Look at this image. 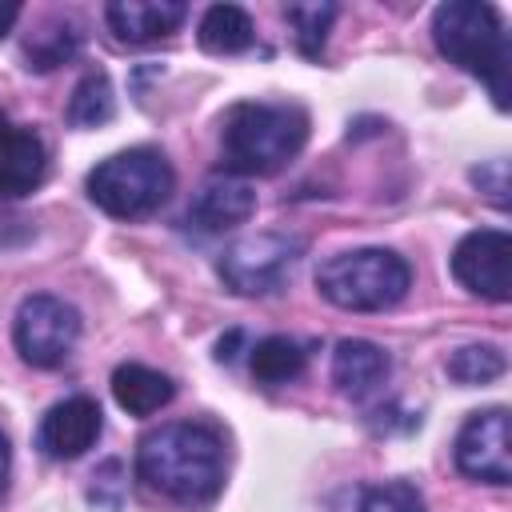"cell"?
I'll return each mask as SVG.
<instances>
[{
    "label": "cell",
    "instance_id": "52a82bcc",
    "mask_svg": "<svg viewBox=\"0 0 512 512\" xmlns=\"http://www.w3.org/2000/svg\"><path fill=\"white\" fill-rule=\"evenodd\" d=\"M80 340V312L60 300V296H48V292H36L28 296L20 308H16V320H12V344L20 352L24 364L32 368H56L68 360V352L76 348Z\"/></svg>",
    "mask_w": 512,
    "mask_h": 512
},
{
    "label": "cell",
    "instance_id": "ba28073f",
    "mask_svg": "<svg viewBox=\"0 0 512 512\" xmlns=\"http://www.w3.org/2000/svg\"><path fill=\"white\" fill-rule=\"evenodd\" d=\"M452 276L472 296L504 304L512 296V236L500 228H476L452 248Z\"/></svg>",
    "mask_w": 512,
    "mask_h": 512
},
{
    "label": "cell",
    "instance_id": "7a4b0ae2",
    "mask_svg": "<svg viewBox=\"0 0 512 512\" xmlns=\"http://www.w3.org/2000/svg\"><path fill=\"white\" fill-rule=\"evenodd\" d=\"M432 40L448 64L484 80L492 104L504 112L512 104V40L504 20L484 0H448L432 12Z\"/></svg>",
    "mask_w": 512,
    "mask_h": 512
},
{
    "label": "cell",
    "instance_id": "d6986e66",
    "mask_svg": "<svg viewBox=\"0 0 512 512\" xmlns=\"http://www.w3.org/2000/svg\"><path fill=\"white\" fill-rule=\"evenodd\" d=\"M116 112V96H112V80L104 72H88L68 100V124L72 128H100L108 124Z\"/></svg>",
    "mask_w": 512,
    "mask_h": 512
},
{
    "label": "cell",
    "instance_id": "2e32d148",
    "mask_svg": "<svg viewBox=\"0 0 512 512\" xmlns=\"http://www.w3.org/2000/svg\"><path fill=\"white\" fill-rule=\"evenodd\" d=\"M196 40H200V48L212 52V56H236V52H248V48H252L256 24H252V16H248L240 4H212V8L200 16Z\"/></svg>",
    "mask_w": 512,
    "mask_h": 512
},
{
    "label": "cell",
    "instance_id": "30bf717a",
    "mask_svg": "<svg viewBox=\"0 0 512 512\" xmlns=\"http://www.w3.org/2000/svg\"><path fill=\"white\" fill-rule=\"evenodd\" d=\"M100 428H104L100 404L92 396H68L44 412L36 428V444L52 460H76L100 440Z\"/></svg>",
    "mask_w": 512,
    "mask_h": 512
},
{
    "label": "cell",
    "instance_id": "d4e9b609",
    "mask_svg": "<svg viewBox=\"0 0 512 512\" xmlns=\"http://www.w3.org/2000/svg\"><path fill=\"white\" fill-rule=\"evenodd\" d=\"M8 468H12V452H8V440H4V432H0V496H4V488H8Z\"/></svg>",
    "mask_w": 512,
    "mask_h": 512
},
{
    "label": "cell",
    "instance_id": "4fadbf2b",
    "mask_svg": "<svg viewBox=\"0 0 512 512\" xmlns=\"http://www.w3.org/2000/svg\"><path fill=\"white\" fill-rule=\"evenodd\" d=\"M252 212H256V192L236 176H216L192 196L188 224H196L200 232H224L244 224Z\"/></svg>",
    "mask_w": 512,
    "mask_h": 512
},
{
    "label": "cell",
    "instance_id": "9c48e42d",
    "mask_svg": "<svg viewBox=\"0 0 512 512\" xmlns=\"http://www.w3.org/2000/svg\"><path fill=\"white\" fill-rule=\"evenodd\" d=\"M456 468L468 480L484 484H508L512 480V428H508V408H484L464 420L456 432Z\"/></svg>",
    "mask_w": 512,
    "mask_h": 512
},
{
    "label": "cell",
    "instance_id": "5b68a950",
    "mask_svg": "<svg viewBox=\"0 0 512 512\" xmlns=\"http://www.w3.org/2000/svg\"><path fill=\"white\" fill-rule=\"evenodd\" d=\"M176 188V172L156 148H124L88 172V196L116 220L152 216Z\"/></svg>",
    "mask_w": 512,
    "mask_h": 512
},
{
    "label": "cell",
    "instance_id": "e0dca14e",
    "mask_svg": "<svg viewBox=\"0 0 512 512\" xmlns=\"http://www.w3.org/2000/svg\"><path fill=\"white\" fill-rule=\"evenodd\" d=\"M248 364H252V376L260 384H288L304 372V348L292 340V336H264L248 348Z\"/></svg>",
    "mask_w": 512,
    "mask_h": 512
},
{
    "label": "cell",
    "instance_id": "7402d4cb",
    "mask_svg": "<svg viewBox=\"0 0 512 512\" xmlns=\"http://www.w3.org/2000/svg\"><path fill=\"white\" fill-rule=\"evenodd\" d=\"M356 512H424V496L408 480H384V484L360 488Z\"/></svg>",
    "mask_w": 512,
    "mask_h": 512
},
{
    "label": "cell",
    "instance_id": "7c38bea8",
    "mask_svg": "<svg viewBox=\"0 0 512 512\" xmlns=\"http://www.w3.org/2000/svg\"><path fill=\"white\" fill-rule=\"evenodd\" d=\"M188 8L180 0H116L104 8V20L120 44H156L184 24Z\"/></svg>",
    "mask_w": 512,
    "mask_h": 512
},
{
    "label": "cell",
    "instance_id": "5bb4252c",
    "mask_svg": "<svg viewBox=\"0 0 512 512\" xmlns=\"http://www.w3.org/2000/svg\"><path fill=\"white\" fill-rule=\"evenodd\" d=\"M388 372H392V360H388V352H384L380 344H372V340L352 336V340H340L336 352H332V384H336L344 396H352V400L372 396V392L388 380Z\"/></svg>",
    "mask_w": 512,
    "mask_h": 512
},
{
    "label": "cell",
    "instance_id": "6da1fadb",
    "mask_svg": "<svg viewBox=\"0 0 512 512\" xmlns=\"http://www.w3.org/2000/svg\"><path fill=\"white\" fill-rule=\"evenodd\" d=\"M136 476L176 504H212L224 488V440L196 420L160 424L136 448Z\"/></svg>",
    "mask_w": 512,
    "mask_h": 512
},
{
    "label": "cell",
    "instance_id": "ffe728a7",
    "mask_svg": "<svg viewBox=\"0 0 512 512\" xmlns=\"http://www.w3.org/2000/svg\"><path fill=\"white\" fill-rule=\"evenodd\" d=\"M504 368H508V360H504V352L496 344H468V348L448 356V376L456 384H464V388L492 384L496 376H504Z\"/></svg>",
    "mask_w": 512,
    "mask_h": 512
},
{
    "label": "cell",
    "instance_id": "277c9868",
    "mask_svg": "<svg viewBox=\"0 0 512 512\" xmlns=\"http://www.w3.org/2000/svg\"><path fill=\"white\" fill-rule=\"evenodd\" d=\"M408 284H412V268L392 248L336 252L316 268L320 296L344 312H384L404 300Z\"/></svg>",
    "mask_w": 512,
    "mask_h": 512
},
{
    "label": "cell",
    "instance_id": "44dd1931",
    "mask_svg": "<svg viewBox=\"0 0 512 512\" xmlns=\"http://www.w3.org/2000/svg\"><path fill=\"white\" fill-rule=\"evenodd\" d=\"M284 16H288V24L296 32V48L308 60H320L324 40H328V28L336 20V4H292Z\"/></svg>",
    "mask_w": 512,
    "mask_h": 512
},
{
    "label": "cell",
    "instance_id": "ac0fdd59",
    "mask_svg": "<svg viewBox=\"0 0 512 512\" xmlns=\"http://www.w3.org/2000/svg\"><path fill=\"white\" fill-rule=\"evenodd\" d=\"M76 52H80V28L68 20H52L24 40V60L32 72H52V68L68 64Z\"/></svg>",
    "mask_w": 512,
    "mask_h": 512
},
{
    "label": "cell",
    "instance_id": "cb8c5ba5",
    "mask_svg": "<svg viewBox=\"0 0 512 512\" xmlns=\"http://www.w3.org/2000/svg\"><path fill=\"white\" fill-rule=\"evenodd\" d=\"M16 20H20V4H0V36H8Z\"/></svg>",
    "mask_w": 512,
    "mask_h": 512
},
{
    "label": "cell",
    "instance_id": "9a60e30c",
    "mask_svg": "<svg viewBox=\"0 0 512 512\" xmlns=\"http://www.w3.org/2000/svg\"><path fill=\"white\" fill-rule=\"evenodd\" d=\"M112 396L128 416H152L176 396V384H172V376H164L148 364H120L112 372Z\"/></svg>",
    "mask_w": 512,
    "mask_h": 512
},
{
    "label": "cell",
    "instance_id": "3957f363",
    "mask_svg": "<svg viewBox=\"0 0 512 512\" xmlns=\"http://www.w3.org/2000/svg\"><path fill=\"white\" fill-rule=\"evenodd\" d=\"M308 140L300 104L240 100L220 116V168L228 176H272Z\"/></svg>",
    "mask_w": 512,
    "mask_h": 512
},
{
    "label": "cell",
    "instance_id": "603a6c76",
    "mask_svg": "<svg viewBox=\"0 0 512 512\" xmlns=\"http://www.w3.org/2000/svg\"><path fill=\"white\" fill-rule=\"evenodd\" d=\"M472 184H476L496 208H508V160H488V164L472 168Z\"/></svg>",
    "mask_w": 512,
    "mask_h": 512
},
{
    "label": "cell",
    "instance_id": "8992f818",
    "mask_svg": "<svg viewBox=\"0 0 512 512\" xmlns=\"http://www.w3.org/2000/svg\"><path fill=\"white\" fill-rule=\"evenodd\" d=\"M300 256H304L300 236H292V232H256V236L236 240L220 256V280L236 296H268L292 276Z\"/></svg>",
    "mask_w": 512,
    "mask_h": 512
},
{
    "label": "cell",
    "instance_id": "8fae6325",
    "mask_svg": "<svg viewBox=\"0 0 512 512\" xmlns=\"http://www.w3.org/2000/svg\"><path fill=\"white\" fill-rule=\"evenodd\" d=\"M44 176H48V148L40 132L0 112V200H20L36 192Z\"/></svg>",
    "mask_w": 512,
    "mask_h": 512
}]
</instances>
